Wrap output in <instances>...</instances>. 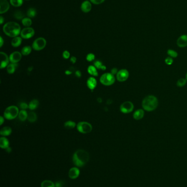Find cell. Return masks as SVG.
<instances>
[{
	"instance_id": "obj_15",
	"label": "cell",
	"mask_w": 187,
	"mask_h": 187,
	"mask_svg": "<svg viewBox=\"0 0 187 187\" xmlns=\"http://www.w3.org/2000/svg\"><path fill=\"white\" fill-rule=\"evenodd\" d=\"M177 45L180 48H184L187 46V35L180 36L177 41Z\"/></svg>"
},
{
	"instance_id": "obj_18",
	"label": "cell",
	"mask_w": 187,
	"mask_h": 187,
	"mask_svg": "<svg viewBox=\"0 0 187 187\" xmlns=\"http://www.w3.org/2000/svg\"><path fill=\"white\" fill-rule=\"evenodd\" d=\"M0 147L1 148L5 150L10 147L9 140L4 136H2L0 138Z\"/></svg>"
},
{
	"instance_id": "obj_48",
	"label": "cell",
	"mask_w": 187,
	"mask_h": 187,
	"mask_svg": "<svg viewBox=\"0 0 187 187\" xmlns=\"http://www.w3.org/2000/svg\"><path fill=\"white\" fill-rule=\"evenodd\" d=\"M4 39H3V38L2 36H1L0 37V47L1 48L2 46H3V45H4Z\"/></svg>"
},
{
	"instance_id": "obj_3",
	"label": "cell",
	"mask_w": 187,
	"mask_h": 187,
	"mask_svg": "<svg viewBox=\"0 0 187 187\" xmlns=\"http://www.w3.org/2000/svg\"><path fill=\"white\" fill-rule=\"evenodd\" d=\"M158 104V100L155 96L148 95L143 99L142 105L144 110L150 112L157 109Z\"/></svg>"
},
{
	"instance_id": "obj_32",
	"label": "cell",
	"mask_w": 187,
	"mask_h": 187,
	"mask_svg": "<svg viewBox=\"0 0 187 187\" xmlns=\"http://www.w3.org/2000/svg\"><path fill=\"white\" fill-rule=\"evenodd\" d=\"M14 17L17 20L22 21L24 19L25 15L24 13L22 12H21V10H17L14 14Z\"/></svg>"
},
{
	"instance_id": "obj_1",
	"label": "cell",
	"mask_w": 187,
	"mask_h": 187,
	"mask_svg": "<svg viewBox=\"0 0 187 187\" xmlns=\"http://www.w3.org/2000/svg\"><path fill=\"white\" fill-rule=\"evenodd\" d=\"M89 159V155L85 150H78L75 152L72 157V161L76 166H85Z\"/></svg>"
},
{
	"instance_id": "obj_34",
	"label": "cell",
	"mask_w": 187,
	"mask_h": 187,
	"mask_svg": "<svg viewBox=\"0 0 187 187\" xmlns=\"http://www.w3.org/2000/svg\"><path fill=\"white\" fill-rule=\"evenodd\" d=\"M167 53L171 58H176L178 56V53L176 51H174L172 49H169L167 51Z\"/></svg>"
},
{
	"instance_id": "obj_20",
	"label": "cell",
	"mask_w": 187,
	"mask_h": 187,
	"mask_svg": "<svg viewBox=\"0 0 187 187\" xmlns=\"http://www.w3.org/2000/svg\"><path fill=\"white\" fill-rule=\"evenodd\" d=\"M87 72L89 74L92 76L93 77L98 76V72L97 71V68L95 67L94 65H89L87 68Z\"/></svg>"
},
{
	"instance_id": "obj_7",
	"label": "cell",
	"mask_w": 187,
	"mask_h": 187,
	"mask_svg": "<svg viewBox=\"0 0 187 187\" xmlns=\"http://www.w3.org/2000/svg\"><path fill=\"white\" fill-rule=\"evenodd\" d=\"M47 44V41L43 37L36 38L33 42L32 44V48L36 51H40L44 49Z\"/></svg>"
},
{
	"instance_id": "obj_26",
	"label": "cell",
	"mask_w": 187,
	"mask_h": 187,
	"mask_svg": "<svg viewBox=\"0 0 187 187\" xmlns=\"http://www.w3.org/2000/svg\"><path fill=\"white\" fill-rule=\"evenodd\" d=\"M38 119V116L36 113L33 111H30L28 112L27 120L30 122H36Z\"/></svg>"
},
{
	"instance_id": "obj_35",
	"label": "cell",
	"mask_w": 187,
	"mask_h": 187,
	"mask_svg": "<svg viewBox=\"0 0 187 187\" xmlns=\"http://www.w3.org/2000/svg\"><path fill=\"white\" fill-rule=\"evenodd\" d=\"M187 79L184 78H180L177 81V85L179 87H183L186 85L187 83Z\"/></svg>"
},
{
	"instance_id": "obj_44",
	"label": "cell",
	"mask_w": 187,
	"mask_h": 187,
	"mask_svg": "<svg viewBox=\"0 0 187 187\" xmlns=\"http://www.w3.org/2000/svg\"><path fill=\"white\" fill-rule=\"evenodd\" d=\"M75 76L78 77V78H80L82 76L81 72L79 70H76L75 71Z\"/></svg>"
},
{
	"instance_id": "obj_23",
	"label": "cell",
	"mask_w": 187,
	"mask_h": 187,
	"mask_svg": "<svg viewBox=\"0 0 187 187\" xmlns=\"http://www.w3.org/2000/svg\"><path fill=\"white\" fill-rule=\"evenodd\" d=\"M144 115V112L143 109H140L136 111L133 113V118L136 120H140L142 119Z\"/></svg>"
},
{
	"instance_id": "obj_21",
	"label": "cell",
	"mask_w": 187,
	"mask_h": 187,
	"mask_svg": "<svg viewBox=\"0 0 187 187\" xmlns=\"http://www.w3.org/2000/svg\"><path fill=\"white\" fill-rule=\"evenodd\" d=\"M40 105L39 101L37 99H33L29 103V109L31 111H34L37 109Z\"/></svg>"
},
{
	"instance_id": "obj_53",
	"label": "cell",
	"mask_w": 187,
	"mask_h": 187,
	"mask_svg": "<svg viewBox=\"0 0 187 187\" xmlns=\"http://www.w3.org/2000/svg\"><path fill=\"white\" fill-rule=\"evenodd\" d=\"M26 1H29V0H26Z\"/></svg>"
},
{
	"instance_id": "obj_4",
	"label": "cell",
	"mask_w": 187,
	"mask_h": 187,
	"mask_svg": "<svg viewBox=\"0 0 187 187\" xmlns=\"http://www.w3.org/2000/svg\"><path fill=\"white\" fill-rule=\"evenodd\" d=\"M19 111V108L16 106H10L4 110V117L7 120L16 119L17 117H18Z\"/></svg>"
},
{
	"instance_id": "obj_10",
	"label": "cell",
	"mask_w": 187,
	"mask_h": 187,
	"mask_svg": "<svg viewBox=\"0 0 187 187\" xmlns=\"http://www.w3.org/2000/svg\"><path fill=\"white\" fill-rule=\"evenodd\" d=\"M129 72L126 69H122L119 70L116 75V79L119 82H125L129 78Z\"/></svg>"
},
{
	"instance_id": "obj_24",
	"label": "cell",
	"mask_w": 187,
	"mask_h": 187,
	"mask_svg": "<svg viewBox=\"0 0 187 187\" xmlns=\"http://www.w3.org/2000/svg\"><path fill=\"white\" fill-rule=\"evenodd\" d=\"M18 66V65L17 64V63H10L6 67L7 73L9 74H13Z\"/></svg>"
},
{
	"instance_id": "obj_43",
	"label": "cell",
	"mask_w": 187,
	"mask_h": 187,
	"mask_svg": "<svg viewBox=\"0 0 187 187\" xmlns=\"http://www.w3.org/2000/svg\"><path fill=\"white\" fill-rule=\"evenodd\" d=\"M70 61L72 64H75L76 62V61H77V58H76V57L74 56H72L70 57Z\"/></svg>"
},
{
	"instance_id": "obj_14",
	"label": "cell",
	"mask_w": 187,
	"mask_h": 187,
	"mask_svg": "<svg viewBox=\"0 0 187 187\" xmlns=\"http://www.w3.org/2000/svg\"><path fill=\"white\" fill-rule=\"evenodd\" d=\"M81 10L84 13H87L89 12L92 10L91 2L87 0L83 2L81 6Z\"/></svg>"
},
{
	"instance_id": "obj_19",
	"label": "cell",
	"mask_w": 187,
	"mask_h": 187,
	"mask_svg": "<svg viewBox=\"0 0 187 187\" xmlns=\"http://www.w3.org/2000/svg\"><path fill=\"white\" fill-rule=\"evenodd\" d=\"M12 130L10 126H4L3 128H2L0 131V135L2 136H10L12 133Z\"/></svg>"
},
{
	"instance_id": "obj_30",
	"label": "cell",
	"mask_w": 187,
	"mask_h": 187,
	"mask_svg": "<svg viewBox=\"0 0 187 187\" xmlns=\"http://www.w3.org/2000/svg\"><path fill=\"white\" fill-rule=\"evenodd\" d=\"M21 23L25 27H30L32 25V21L30 18H24L21 21Z\"/></svg>"
},
{
	"instance_id": "obj_47",
	"label": "cell",
	"mask_w": 187,
	"mask_h": 187,
	"mask_svg": "<svg viewBox=\"0 0 187 187\" xmlns=\"http://www.w3.org/2000/svg\"><path fill=\"white\" fill-rule=\"evenodd\" d=\"M4 122V117L3 116L0 117V125H2Z\"/></svg>"
},
{
	"instance_id": "obj_31",
	"label": "cell",
	"mask_w": 187,
	"mask_h": 187,
	"mask_svg": "<svg viewBox=\"0 0 187 187\" xmlns=\"http://www.w3.org/2000/svg\"><path fill=\"white\" fill-rule=\"evenodd\" d=\"M10 4L14 7H21L23 4V0H10Z\"/></svg>"
},
{
	"instance_id": "obj_5",
	"label": "cell",
	"mask_w": 187,
	"mask_h": 187,
	"mask_svg": "<svg viewBox=\"0 0 187 187\" xmlns=\"http://www.w3.org/2000/svg\"><path fill=\"white\" fill-rule=\"evenodd\" d=\"M99 81L103 85L110 86L115 82V77L111 73H105L101 76Z\"/></svg>"
},
{
	"instance_id": "obj_16",
	"label": "cell",
	"mask_w": 187,
	"mask_h": 187,
	"mask_svg": "<svg viewBox=\"0 0 187 187\" xmlns=\"http://www.w3.org/2000/svg\"><path fill=\"white\" fill-rule=\"evenodd\" d=\"M86 84L87 87L90 90H93L95 88V87L97 85V81L94 77H90L87 79V82H86Z\"/></svg>"
},
{
	"instance_id": "obj_28",
	"label": "cell",
	"mask_w": 187,
	"mask_h": 187,
	"mask_svg": "<svg viewBox=\"0 0 187 187\" xmlns=\"http://www.w3.org/2000/svg\"><path fill=\"white\" fill-rule=\"evenodd\" d=\"M32 47H31L30 45H27L25 46L23 48L21 49V53L24 56H27L30 54L32 51Z\"/></svg>"
},
{
	"instance_id": "obj_36",
	"label": "cell",
	"mask_w": 187,
	"mask_h": 187,
	"mask_svg": "<svg viewBox=\"0 0 187 187\" xmlns=\"http://www.w3.org/2000/svg\"><path fill=\"white\" fill-rule=\"evenodd\" d=\"M95 55L93 53H89L87 54V55H86V60L89 62H92V61H94L95 59Z\"/></svg>"
},
{
	"instance_id": "obj_46",
	"label": "cell",
	"mask_w": 187,
	"mask_h": 187,
	"mask_svg": "<svg viewBox=\"0 0 187 187\" xmlns=\"http://www.w3.org/2000/svg\"><path fill=\"white\" fill-rule=\"evenodd\" d=\"M72 72H73V71L72 70V68H70L69 70H66L65 71V74L67 75H72Z\"/></svg>"
},
{
	"instance_id": "obj_9",
	"label": "cell",
	"mask_w": 187,
	"mask_h": 187,
	"mask_svg": "<svg viewBox=\"0 0 187 187\" xmlns=\"http://www.w3.org/2000/svg\"><path fill=\"white\" fill-rule=\"evenodd\" d=\"M35 34L34 29L31 27H27L21 31V37L23 39H29L33 37Z\"/></svg>"
},
{
	"instance_id": "obj_49",
	"label": "cell",
	"mask_w": 187,
	"mask_h": 187,
	"mask_svg": "<svg viewBox=\"0 0 187 187\" xmlns=\"http://www.w3.org/2000/svg\"><path fill=\"white\" fill-rule=\"evenodd\" d=\"M4 17L2 16H0V24L2 25L4 23Z\"/></svg>"
},
{
	"instance_id": "obj_52",
	"label": "cell",
	"mask_w": 187,
	"mask_h": 187,
	"mask_svg": "<svg viewBox=\"0 0 187 187\" xmlns=\"http://www.w3.org/2000/svg\"><path fill=\"white\" fill-rule=\"evenodd\" d=\"M186 79L187 80V74H186Z\"/></svg>"
},
{
	"instance_id": "obj_42",
	"label": "cell",
	"mask_w": 187,
	"mask_h": 187,
	"mask_svg": "<svg viewBox=\"0 0 187 187\" xmlns=\"http://www.w3.org/2000/svg\"><path fill=\"white\" fill-rule=\"evenodd\" d=\"M165 62L166 64L167 65H172L173 64V62H174V60L171 57H168L165 59Z\"/></svg>"
},
{
	"instance_id": "obj_6",
	"label": "cell",
	"mask_w": 187,
	"mask_h": 187,
	"mask_svg": "<svg viewBox=\"0 0 187 187\" xmlns=\"http://www.w3.org/2000/svg\"><path fill=\"white\" fill-rule=\"evenodd\" d=\"M76 128L79 133L86 134L92 131L93 127L89 122H80L77 124Z\"/></svg>"
},
{
	"instance_id": "obj_12",
	"label": "cell",
	"mask_w": 187,
	"mask_h": 187,
	"mask_svg": "<svg viewBox=\"0 0 187 187\" xmlns=\"http://www.w3.org/2000/svg\"><path fill=\"white\" fill-rule=\"evenodd\" d=\"M22 54L19 51H14L10 55V60L11 63H18L21 61L22 58Z\"/></svg>"
},
{
	"instance_id": "obj_37",
	"label": "cell",
	"mask_w": 187,
	"mask_h": 187,
	"mask_svg": "<svg viewBox=\"0 0 187 187\" xmlns=\"http://www.w3.org/2000/svg\"><path fill=\"white\" fill-rule=\"evenodd\" d=\"M93 65H94L97 69L101 70V69H102V66L104 65L103 64L102 61H99V60H97V61H95L94 62Z\"/></svg>"
},
{
	"instance_id": "obj_17",
	"label": "cell",
	"mask_w": 187,
	"mask_h": 187,
	"mask_svg": "<svg viewBox=\"0 0 187 187\" xmlns=\"http://www.w3.org/2000/svg\"><path fill=\"white\" fill-rule=\"evenodd\" d=\"M80 175V170L78 167H72L69 171V177L74 180L77 178Z\"/></svg>"
},
{
	"instance_id": "obj_11",
	"label": "cell",
	"mask_w": 187,
	"mask_h": 187,
	"mask_svg": "<svg viewBox=\"0 0 187 187\" xmlns=\"http://www.w3.org/2000/svg\"><path fill=\"white\" fill-rule=\"evenodd\" d=\"M0 55H1V61L0 68L4 69L7 67V66L10 64H9V62H10V57H8V56L7 55L6 53L2 51L0 53Z\"/></svg>"
},
{
	"instance_id": "obj_33",
	"label": "cell",
	"mask_w": 187,
	"mask_h": 187,
	"mask_svg": "<svg viewBox=\"0 0 187 187\" xmlns=\"http://www.w3.org/2000/svg\"><path fill=\"white\" fill-rule=\"evenodd\" d=\"M41 187H55V184L51 180H45L41 183Z\"/></svg>"
},
{
	"instance_id": "obj_45",
	"label": "cell",
	"mask_w": 187,
	"mask_h": 187,
	"mask_svg": "<svg viewBox=\"0 0 187 187\" xmlns=\"http://www.w3.org/2000/svg\"><path fill=\"white\" fill-rule=\"evenodd\" d=\"M118 72V68H115V67L112 68V70H111V73H112V75H117Z\"/></svg>"
},
{
	"instance_id": "obj_22",
	"label": "cell",
	"mask_w": 187,
	"mask_h": 187,
	"mask_svg": "<svg viewBox=\"0 0 187 187\" xmlns=\"http://www.w3.org/2000/svg\"><path fill=\"white\" fill-rule=\"evenodd\" d=\"M21 42H22V38L17 36L13 38V40L11 41V45L12 47L17 48L21 45Z\"/></svg>"
},
{
	"instance_id": "obj_13",
	"label": "cell",
	"mask_w": 187,
	"mask_h": 187,
	"mask_svg": "<svg viewBox=\"0 0 187 187\" xmlns=\"http://www.w3.org/2000/svg\"><path fill=\"white\" fill-rule=\"evenodd\" d=\"M10 6L7 0H0V14L6 13L10 10Z\"/></svg>"
},
{
	"instance_id": "obj_29",
	"label": "cell",
	"mask_w": 187,
	"mask_h": 187,
	"mask_svg": "<svg viewBox=\"0 0 187 187\" xmlns=\"http://www.w3.org/2000/svg\"><path fill=\"white\" fill-rule=\"evenodd\" d=\"M37 14L36 10L34 8H30L27 12V15L28 18H34L36 17Z\"/></svg>"
},
{
	"instance_id": "obj_39",
	"label": "cell",
	"mask_w": 187,
	"mask_h": 187,
	"mask_svg": "<svg viewBox=\"0 0 187 187\" xmlns=\"http://www.w3.org/2000/svg\"><path fill=\"white\" fill-rule=\"evenodd\" d=\"M62 55H63V58L65 59H68L70 57V53L68 51H63Z\"/></svg>"
},
{
	"instance_id": "obj_27",
	"label": "cell",
	"mask_w": 187,
	"mask_h": 187,
	"mask_svg": "<svg viewBox=\"0 0 187 187\" xmlns=\"http://www.w3.org/2000/svg\"><path fill=\"white\" fill-rule=\"evenodd\" d=\"M76 124L75 122L72 121V120H68L66 122H64V126L65 128L67 129H72L75 126H76Z\"/></svg>"
},
{
	"instance_id": "obj_41",
	"label": "cell",
	"mask_w": 187,
	"mask_h": 187,
	"mask_svg": "<svg viewBox=\"0 0 187 187\" xmlns=\"http://www.w3.org/2000/svg\"><path fill=\"white\" fill-rule=\"evenodd\" d=\"M64 182L63 180H59L55 183V187H64Z\"/></svg>"
},
{
	"instance_id": "obj_50",
	"label": "cell",
	"mask_w": 187,
	"mask_h": 187,
	"mask_svg": "<svg viewBox=\"0 0 187 187\" xmlns=\"http://www.w3.org/2000/svg\"><path fill=\"white\" fill-rule=\"evenodd\" d=\"M6 151H7L8 153H10L11 151H12V149H11V148H10V147H8L7 149H6Z\"/></svg>"
},
{
	"instance_id": "obj_40",
	"label": "cell",
	"mask_w": 187,
	"mask_h": 187,
	"mask_svg": "<svg viewBox=\"0 0 187 187\" xmlns=\"http://www.w3.org/2000/svg\"><path fill=\"white\" fill-rule=\"evenodd\" d=\"M90 2L94 4H103L106 0H89Z\"/></svg>"
},
{
	"instance_id": "obj_38",
	"label": "cell",
	"mask_w": 187,
	"mask_h": 187,
	"mask_svg": "<svg viewBox=\"0 0 187 187\" xmlns=\"http://www.w3.org/2000/svg\"><path fill=\"white\" fill-rule=\"evenodd\" d=\"M19 107L21 109L26 110L27 109H29V104H27L26 102H22L19 103Z\"/></svg>"
},
{
	"instance_id": "obj_8",
	"label": "cell",
	"mask_w": 187,
	"mask_h": 187,
	"mask_svg": "<svg viewBox=\"0 0 187 187\" xmlns=\"http://www.w3.org/2000/svg\"><path fill=\"white\" fill-rule=\"evenodd\" d=\"M134 109V105L131 101L123 102L120 107V110L124 114H127L132 112Z\"/></svg>"
},
{
	"instance_id": "obj_2",
	"label": "cell",
	"mask_w": 187,
	"mask_h": 187,
	"mask_svg": "<svg viewBox=\"0 0 187 187\" xmlns=\"http://www.w3.org/2000/svg\"><path fill=\"white\" fill-rule=\"evenodd\" d=\"M21 27L17 23L10 21L4 24L3 27V31L7 36L14 38L21 34Z\"/></svg>"
},
{
	"instance_id": "obj_51",
	"label": "cell",
	"mask_w": 187,
	"mask_h": 187,
	"mask_svg": "<svg viewBox=\"0 0 187 187\" xmlns=\"http://www.w3.org/2000/svg\"><path fill=\"white\" fill-rule=\"evenodd\" d=\"M33 67H29L28 68V70H29V71L30 72L32 71V70H33Z\"/></svg>"
},
{
	"instance_id": "obj_25",
	"label": "cell",
	"mask_w": 187,
	"mask_h": 187,
	"mask_svg": "<svg viewBox=\"0 0 187 187\" xmlns=\"http://www.w3.org/2000/svg\"><path fill=\"white\" fill-rule=\"evenodd\" d=\"M28 112L26 110L21 109L18 114V118L21 122H25L27 119Z\"/></svg>"
}]
</instances>
